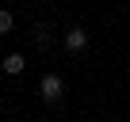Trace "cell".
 Here are the masks:
<instances>
[{"instance_id":"obj_1","label":"cell","mask_w":130,"mask_h":122,"mask_svg":"<svg viewBox=\"0 0 130 122\" xmlns=\"http://www.w3.org/2000/svg\"><path fill=\"white\" fill-rule=\"evenodd\" d=\"M38 95H42V103H57V99L65 95V80H61L57 73H46V76L38 80Z\"/></svg>"},{"instance_id":"obj_2","label":"cell","mask_w":130,"mask_h":122,"mask_svg":"<svg viewBox=\"0 0 130 122\" xmlns=\"http://www.w3.org/2000/svg\"><path fill=\"white\" fill-rule=\"evenodd\" d=\"M84 46H88V31H84V27H69V31H65V50L80 53Z\"/></svg>"},{"instance_id":"obj_3","label":"cell","mask_w":130,"mask_h":122,"mask_svg":"<svg viewBox=\"0 0 130 122\" xmlns=\"http://www.w3.org/2000/svg\"><path fill=\"white\" fill-rule=\"evenodd\" d=\"M23 69H27V57H23V53H8V57H4V73H8V76H19Z\"/></svg>"},{"instance_id":"obj_4","label":"cell","mask_w":130,"mask_h":122,"mask_svg":"<svg viewBox=\"0 0 130 122\" xmlns=\"http://www.w3.org/2000/svg\"><path fill=\"white\" fill-rule=\"evenodd\" d=\"M15 27V19H12V12H4V8H0V34H8Z\"/></svg>"}]
</instances>
